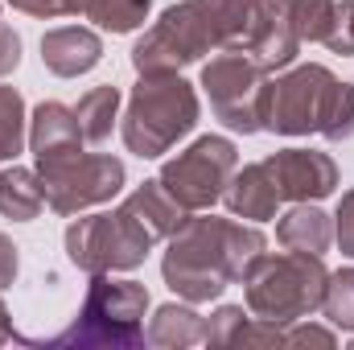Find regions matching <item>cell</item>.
<instances>
[{
	"label": "cell",
	"mask_w": 354,
	"mask_h": 350,
	"mask_svg": "<svg viewBox=\"0 0 354 350\" xmlns=\"http://www.w3.org/2000/svg\"><path fill=\"white\" fill-rule=\"evenodd\" d=\"M41 194L33 185V177L25 169H12V174H0V210L12 214V219H33L37 206H41Z\"/></svg>",
	"instance_id": "obj_10"
},
{
	"label": "cell",
	"mask_w": 354,
	"mask_h": 350,
	"mask_svg": "<svg viewBox=\"0 0 354 350\" xmlns=\"http://www.w3.org/2000/svg\"><path fill=\"white\" fill-rule=\"evenodd\" d=\"M338 288H334V322H346V326H354V272H346V276H338L334 280Z\"/></svg>",
	"instance_id": "obj_15"
},
{
	"label": "cell",
	"mask_w": 354,
	"mask_h": 350,
	"mask_svg": "<svg viewBox=\"0 0 354 350\" xmlns=\"http://www.w3.org/2000/svg\"><path fill=\"white\" fill-rule=\"evenodd\" d=\"M231 165H235V149L218 136H206L189 153H181L174 165H165L161 185L181 206H206V202L218 198V185L227 181Z\"/></svg>",
	"instance_id": "obj_5"
},
{
	"label": "cell",
	"mask_w": 354,
	"mask_h": 350,
	"mask_svg": "<svg viewBox=\"0 0 354 350\" xmlns=\"http://www.w3.org/2000/svg\"><path fill=\"white\" fill-rule=\"evenodd\" d=\"M260 0H189L181 8H169L161 25L136 46V66L149 75L174 71L177 62L198 58L206 46L223 42H252L264 25Z\"/></svg>",
	"instance_id": "obj_1"
},
{
	"label": "cell",
	"mask_w": 354,
	"mask_h": 350,
	"mask_svg": "<svg viewBox=\"0 0 354 350\" xmlns=\"http://www.w3.org/2000/svg\"><path fill=\"white\" fill-rule=\"evenodd\" d=\"M227 202H231V210L243 214V219H268L272 206H276V190H272V181H268L264 165H256V169H248V174L239 177L235 190L227 194Z\"/></svg>",
	"instance_id": "obj_9"
},
{
	"label": "cell",
	"mask_w": 354,
	"mask_h": 350,
	"mask_svg": "<svg viewBox=\"0 0 354 350\" xmlns=\"http://www.w3.org/2000/svg\"><path fill=\"white\" fill-rule=\"evenodd\" d=\"M284 17L297 29V37H330L334 4L330 0H288V12Z\"/></svg>",
	"instance_id": "obj_11"
},
{
	"label": "cell",
	"mask_w": 354,
	"mask_h": 350,
	"mask_svg": "<svg viewBox=\"0 0 354 350\" xmlns=\"http://www.w3.org/2000/svg\"><path fill=\"white\" fill-rule=\"evenodd\" d=\"M12 4H21L29 12H62L66 8V0H12Z\"/></svg>",
	"instance_id": "obj_17"
},
{
	"label": "cell",
	"mask_w": 354,
	"mask_h": 350,
	"mask_svg": "<svg viewBox=\"0 0 354 350\" xmlns=\"http://www.w3.org/2000/svg\"><path fill=\"white\" fill-rule=\"evenodd\" d=\"M115 103H120V95L111 87L103 91H91L87 99L79 103V128L87 132V140H103L107 136V128H111V111H115Z\"/></svg>",
	"instance_id": "obj_12"
},
{
	"label": "cell",
	"mask_w": 354,
	"mask_h": 350,
	"mask_svg": "<svg viewBox=\"0 0 354 350\" xmlns=\"http://www.w3.org/2000/svg\"><path fill=\"white\" fill-rule=\"evenodd\" d=\"M41 50H46L50 71H58V75H79L99 62V42L83 29H54L41 42Z\"/></svg>",
	"instance_id": "obj_8"
},
{
	"label": "cell",
	"mask_w": 354,
	"mask_h": 350,
	"mask_svg": "<svg viewBox=\"0 0 354 350\" xmlns=\"http://www.w3.org/2000/svg\"><path fill=\"white\" fill-rule=\"evenodd\" d=\"M280 235H284V243H301V248H309V252H322L326 239H330L326 219H322L317 210H292V214L280 223Z\"/></svg>",
	"instance_id": "obj_13"
},
{
	"label": "cell",
	"mask_w": 354,
	"mask_h": 350,
	"mask_svg": "<svg viewBox=\"0 0 354 350\" xmlns=\"http://www.w3.org/2000/svg\"><path fill=\"white\" fill-rule=\"evenodd\" d=\"M264 120L276 132L322 128L338 140L354 132V91L338 87L322 66H305L264 95Z\"/></svg>",
	"instance_id": "obj_2"
},
{
	"label": "cell",
	"mask_w": 354,
	"mask_h": 350,
	"mask_svg": "<svg viewBox=\"0 0 354 350\" xmlns=\"http://www.w3.org/2000/svg\"><path fill=\"white\" fill-rule=\"evenodd\" d=\"M21 149V99L17 91L0 87V161Z\"/></svg>",
	"instance_id": "obj_14"
},
{
	"label": "cell",
	"mask_w": 354,
	"mask_h": 350,
	"mask_svg": "<svg viewBox=\"0 0 354 350\" xmlns=\"http://www.w3.org/2000/svg\"><path fill=\"white\" fill-rule=\"evenodd\" d=\"M17 66V37L8 29H0V75Z\"/></svg>",
	"instance_id": "obj_16"
},
{
	"label": "cell",
	"mask_w": 354,
	"mask_h": 350,
	"mask_svg": "<svg viewBox=\"0 0 354 350\" xmlns=\"http://www.w3.org/2000/svg\"><path fill=\"white\" fill-rule=\"evenodd\" d=\"M41 181L58 210H75V206L111 198L124 181V165L111 157L62 153V157H41Z\"/></svg>",
	"instance_id": "obj_4"
},
{
	"label": "cell",
	"mask_w": 354,
	"mask_h": 350,
	"mask_svg": "<svg viewBox=\"0 0 354 350\" xmlns=\"http://www.w3.org/2000/svg\"><path fill=\"white\" fill-rule=\"evenodd\" d=\"M194 116H198L194 91L181 79L177 83H140L136 99H132V111H128V124H124L128 149L140 157L165 153L181 132H189Z\"/></svg>",
	"instance_id": "obj_3"
},
{
	"label": "cell",
	"mask_w": 354,
	"mask_h": 350,
	"mask_svg": "<svg viewBox=\"0 0 354 350\" xmlns=\"http://www.w3.org/2000/svg\"><path fill=\"white\" fill-rule=\"evenodd\" d=\"M12 272H17V256H12V248L0 239V280H8Z\"/></svg>",
	"instance_id": "obj_18"
},
{
	"label": "cell",
	"mask_w": 354,
	"mask_h": 350,
	"mask_svg": "<svg viewBox=\"0 0 354 350\" xmlns=\"http://www.w3.org/2000/svg\"><path fill=\"white\" fill-rule=\"evenodd\" d=\"M268 181L276 190V198H322L334 190V165L317 153H280L264 165Z\"/></svg>",
	"instance_id": "obj_7"
},
{
	"label": "cell",
	"mask_w": 354,
	"mask_h": 350,
	"mask_svg": "<svg viewBox=\"0 0 354 350\" xmlns=\"http://www.w3.org/2000/svg\"><path fill=\"white\" fill-rule=\"evenodd\" d=\"M202 83L210 91L214 107L227 116L231 128H260L256 120H264V91H260V62H248L243 54H231V58H218L206 66Z\"/></svg>",
	"instance_id": "obj_6"
}]
</instances>
